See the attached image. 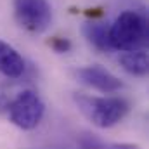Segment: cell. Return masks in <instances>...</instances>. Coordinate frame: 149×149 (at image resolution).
<instances>
[{"label":"cell","mask_w":149,"mask_h":149,"mask_svg":"<svg viewBox=\"0 0 149 149\" xmlns=\"http://www.w3.org/2000/svg\"><path fill=\"white\" fill-rule=\"evenodd\" d=\"M45 113V106L37 92L24 90L21 92L10 104H9V118L10 121L23 128V130H33L42 121Z\"/></svg>","instance_id":"obj_4"},{"label":"cell","mask_w":149,"mask_h":149,"mask_svg":"<svg viewBox=\"0 0 149 149\" xmlns=\"http://www.w3.org/2000/svg\"><path fill=\"white\" fill-rule=\"evenodd\" d=\"M74 102L83 116L99 128H109L116 125L128 113V102L121 97H90L74 94Z\"/></svg>","instance_id":"obj_2"},{"label":"cell","mask_w":149,"mask_h":149,"mask_svg":"<svg viewBox=\"0 0 149 149\" xmlns=\"http://www.w3.org/2000/svg\"><path fill=\"white\" fill-rule=\"evenodd\" d=\"M24 68L26 64L21 54L12 45L0 40V73L7 78H19L24 73Z\"/></svg>","instance_id":"obj_6"},{"label":"cell","mask_w":149,"mask_h":149,"mask_svg":"<svg viewBox=\"0 0 149 149\" xmlns=\"http://www.w3.org/2000/svg\"><path fill=\"white\" fill-rule=\"evenodd\" d=\"M83 35L85 38L101 52H109L113 50L111 43H109V28L104 23H85L83 26Z\"/></svg>","instance_id":"obj_8"},{"label":"cell","mask_w":149,"mask_h":149,"mask_svg":"<svg viewBox=\"0 0 149 149\" xmlns=\"http://www.w3.org/2000/svg\"><path fill=\"white\" fill-rule=\"evenodd\" d=\"M120 64L128 74L134 76H146L149 70L148 52L144 49L139 50H127L120 56Z\"/></svg>","instance_id":"obj_7"},{"label":"cell","mask_w":149,"mask_h":149,"mask_svg":"<svg viewBox=\"0 0 149 149\" xmlns=\"http://www.w3.org/2000/svg\"><path fill=\"white\" fill-rule=\"evenodd\" d=\"M92 149H139V146L137 144H102L99 142Z\"/></svg>","instance_id":"obj_10"},{"label":"cell","mask_w":149,"mask_h":149,"mask_svg":"<svg viewBox=\"0 0 149 149\" xmlns=\"http://www.w3.org/2000/svg\"><path fill=\"white\" fill-rule=\"evenodd\" d=\"M14 17L30 33H43L52 23V7L47 0H14Z\"/></svg>","instance_id":"obj_3"},{"label":"cell","mask_w":149,"mask_h":149,"mask_svg":"<svg viewBox=\"0 0 149 149\" xmlns=\"http://www.w3.org/2000/svg\"><path fill=\"white\" fill-rule=\"evenodd\" d=\"M76 78L80 83L92 87L99 92H116L120 88H123V83L118 76H114L113 73H109L106 68L99 66V64H92V66H85L76 70Z\"/></svg>","instance_id":"obj_5"},{"label":"cell","mask_w":149,"mask_h":149,"mask_svg":"<svg viewBox=\"0 0 149 149\" xmlns=\"http://www.w3.org/2000/svg\"><path fill=\"white\" fill-rule=\"evenodd\" d=\"M109 43L113 50H139L148 43V19L135 12L125 10L109 26Z\"/></svg>","instance_id":"obj_1"},{"label":"cell","mask_w":149,"mask_h":149,"mask_svg":"<svg viewBox=\"0 0 149 149\" xmlns=\"http://www.w3.org/2000/svg\"><path fill=\"white\" fill-rule=\"evenodd\" d=\"M50 45H52V49H54L56 52H59V54L68 52V50L71 49V43H70L68 38H54V40L50 42Z\"/></svg>","instance_id":"obj_9"}]
</instances>
